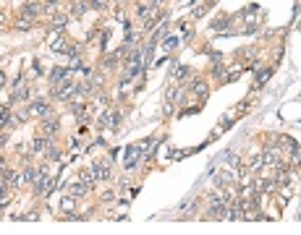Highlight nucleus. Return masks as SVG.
<instances>
[{"instance_id":"nucleus-1","label":"nucleus","mask_w":301,"mask_h":235,"mask_svg":"<svg viewBox=\"0 0 301 235\" xmlns=\"http://www.w3.org/2000/svg\"><path fill=\"white\" fill-rule=\"evenodd\" d=\"M76 84H79V81H74L71 76L63 78V81H58V84L50 86V97L58 99V102H71V99L76 97Z\"/></svg>"},{"instance_id":"nucleus-2","label":"nucleus","mask_w":301,"mask_h":235,"mask_svg":"<svg viewBox=\"0 0 301 235\" xmlns=\"http://www.w3.org/2000/svg\"><path fill=\"white\" fill-rule=\"evenodd\" d=\"M32 186H34V194L37 196H48L52 191V186H55V180L48 175V170L45 167H40L37 175H34V180H32Z\"/></svg>"},{"instance_id":"nucleus-3","label":"nucleus","mask_w":301,"mask_h":235,"mask_svg":"<svg viewBox=\"0 0 301 235\" xmlns=\"http://www.w3.org/2000/svg\"><path fill=\"white\" fill-rule=\"evenodd\" d=\"M26 110H29V118H37V120L52 115V107L45 97H37V99H32V102H26Z\"/></svg>"},{"instance_id":"nucleus-4","label":"nucleus","mask_w":301,"mask_h":235,"mask_svg":"<svg viewBox=\"0 0 301 235\" xmlns=\"http://www.w3.org/2000/svg\"><path fill=\"white\" fill-rule=\"evenodd\" d=\"M170 71V86H181V84H184V81L191 76V68L186 66V63H176V66H173V68H168Z\"/></svg>"},{"instance_id":"nucleus-5","label":"nucleus","mask_w":301,"mask_h":235,"mask_svg":"<svg viewBox=\"0 0 301 235\" xmlns=\"http://www.w3.org/2000/svg\"><path fill=\"white\" fill-rule=\"evenodd\" d=\"M142 162V147L139 144H134V147L126 149V155H123V170L129 173V170H136V165Z\"/></svg>"},{"instance_id":"nucleus-6","label":"nucleus","mask_w":301,"mask_h":235,"mask_svg":"<svg viewBox=\"0 0 301 235\" xmlns=\"http://www.w3.org/2000/svg\"><path fill=\"white\" fill-rule=\"evenodd\" d=\"M189 94H194V97H199V99L204 102V99H207V94H209V81H207L204 76L191 78V84H189Z\"/></svg>"},{"instance_id":"nucleus-7","label":"nucleus","mask_w":301,"mask_h":235,"mask_svg":"<svg viewBox=\"0 0 301 235\" xmlns=\"http://www.w3.org/2000/svg\"><path fill=\"white\" fill-rule=\"evenodd\" d=\"M97 123H100L97 128H118V125H121V113H118V110H110V107H105V113L100 115Z\"/></svg>"},{"instance_id":"nucleus-8","label":"nucleus","mask_w":301,"mask_h":235,"mask_svg":"<svg viewBox=\"0 0 301 235\" xmlns=\"http://www.w3.org/2000/svg\"><path fill=\"white\" fill-rule=\"evenodd\" d=\"M60 131V120H58V118L55 115H48V118H42V120H40V133H42V136H55V133Z\"/></svg>"},{"instance_id":"nucleus-9","label":"nucleus","mask_w":301,"mask_h":235,"mask_svg":"<svg viewBox=\"0 0 301 235\" xmlns=\"http://www.w3.org/2000/svg\"><path fill=\"white\" fill-rule=\"evenodd\" d=\"M280 162H283V159H280V152H278L275 147H264V149H262V167L275 170Z\"/></svg>"},{"instance_id":"nucleus-10","label":"nucleus","mask_w":301,"mask_h":235,"mask_svg":"<svg viewBox=\"0 0 301 235\" xmlns=\"http://www.w3.org/2000/svg\"><path fill=\"white\" fill-rule=\"evenodd\" d=\"M19 13H26V16H32L34 21L42 19V13H45V5H42V0H26V3L21 5V11Z\"/></svg>"},{"instance_id":"nucleus-11","label":"nucleus","mask_w":301,"mask_h":235,"mask_svg":"<svg viewBox=\"0 0 301 235\" xmlns=\"http://www.w3.org/2000/svg\"><path fill=\"white\" fill-rule=\"evenodd\" d=\"M272 71L275 66H264V68H254V89H262L267 81L272 78Z\"/></svg>"},{"instance_id":"nucleus-12","label":"nucleus","mask_w":301,"mask_h":235,"mask_svg":"<svg viewBox=\"0 0 301 235\" xmlns=\"http://www.w3.org/2000/svg\"><path fill=\"white\" fill-rule=\"evenodd\" d=\"M92 175H95V180H107L110 178V159H97L92 165Z\"/></svg>"},{"instance_id":"nucleus-13","label":"nucleus","mask_w":301,"mask_h":235,"mask_svg":"<svg viewBox=\"0 0 301 235\" xmlns=\"http://www.w3.org/2000/svg\"><path fill=\"white\" fill-rule=\"evenodd\" d=\"M231 24H233V19H231V16H228V13H220L215 21H209V29H212V32H217V34H220V32H231V29H233Z\"/></svg>"},{"instance_id":"nucleus-14","label":"nucleus","mask_w":301,"mask_h":235,"mask_svg":"<svg viewBox=\"0 0 301 235\" xmlns=\"http://www.w3.org/2000/svg\"><path fill=\"white\" fill-rule=\"evenodd\" d=\"M52 147V139L50 136H42V133H37L34 136V141H32V155H45Z\"/></svg>"},{"instance_id":"nucleus-15","label":"nucleus","mask_w":301,"mask_h":235,"mask_svg":"<svg viewBox=\"0 0 301 235\" xmlns=\"http://www.w3.org/2000/svg\"><path fill=\"white\" fill-rule=\"evenodd\" d=\"M87 11H89V3H87V0H71V8H68V16H71V19H84Z\"/></svg>"},{"instance_id":"nucleus-16","label":"nucleus","mask_w":301,"mask_h":235,"mask_svg":"<svg viewBox=\"0 0 301 235\" xmlns=\"http://www.w3.org/2000/svg\"><path fill=\"white\" fill-rule=\"evenodd\" d=\"M118 63H121V58L115 55V52H107V55H102L100 58V63H97V68L102 71V74H107V71H113Z\"/></svg>"},{"instance_id":"nucleus-17","label":"nucleus","mask_w":301,"mask_h":235,"mask_svg":"<svg viewBox=\"0 0 301 235\" xmlns=\"http://www.w3.org/2000/svg\"><path fill=\"white\" fill-rule=\"evenodd\" d=\"M71 76V66H55L50 71V76H48V81H50V86L52 84H58V81H63V78H68Z\"/></svg>"},{"instance_id":"nucleus-18","label":"nucleus","mask_w":301,"mask_h":235,"mask_svg":"<svg viewBox=\"0 0 301 235\" xmlns=\"http://www.w3.org/2000/svg\"><path fill=\"white\" fill-rule=\"evenodd\" d=\"M215 5V0H202L199 5L191 8V19H204V16L209 13V8Z\"/></svg>"},{"instance_id":"nucleus-19","label":"nucleus","mask_w":301,"mask_h":235,"mask_svg":"<svg viewBox=\"0 0 301 235\" xmlns=\"http://www.w3.org/2000/svg\"><path fill=\"white\" fill-rule=\"evenodd\" d=\"M68 110H71V113L76 115V120H79V118H89V105H87V102L81 105V99H71Z\"/></svg>"},{"instance_id":"nucleus-20","label":"nucleus","mask_w":301,"mask_h":235,"mask_svg":"<svg viewBox=\"0 0 301 235\" xmlns=\"http://www.w3.org/2000/svg\"><path fill=\"white\" fill-rule=\"evenodd\" d=\"M34 24H37V21H34L32 16H26V13H19V19H16V24H13V26H16V32H29Z\"/></svg>"},{"instance_id":"nucleus-21","label":"nucleus","mask_w":301,"mask_h":235,"mask_svg":"<svg viewBox=\"0 0 301 235\" xmlns=\"http://www.w3.org/2000/svg\"><path fill=\"white\" fill-rule=\"evenodd\" d=\"M68 21H71V16L68 13H52V21H50V26H52V29H66V26H68Z\"/></svg>"},{"instance_id":"nucleus-22","label":"nucleus","mask_w":301,"mask_h":235,"mask_svg":"<svg viewBox=\"0 0 301 235\" xmlns=\"http://www.w3.org/2000/svg\"><path fill=\"white\" fill-rule=\"evenodd\" d=\"M79 180H81V183H84V186L89 188V191H92V186L97 183V180H95V175H92V167H81V170H79Z\"/></svg>"},{"instance_id":"nucleus-23","label":"nucleus","mask_w":301,"mask_h":235,"mask_svg":"<svg viewBox=\"0 0 301 235\" xmlns=\"http://www.w3.org/2000/svg\"><path fill=\"white\" fill-rule=\"evenodd\" d=\"M11 105H0V131L8 128V120H11Z\"/></svg>"},{"instance_id":"nucleus-24","label":"nucleus","mask_w":301,"mask_h":235,"mask_svg":"<svg viewBox=\"0 0 301 235\" xmlns=\"http://www.w3.org/2000/svg\"><path fill=\"white\" fill-rule=\"evenodd\" d=\"M68 194L79 198V196H87V194H89V188L81 183V180H76V183H71V186H68Z\"/></svg>"},{"instance_id":"nucleus-25","label":"nucleus","mask_w":301,"mask_h":235,"mask_svg":"<svg viewBox=\"0 0 301 235\" xmlns=\"http://www.w3.org/2000/svg\"><path fill=\"white\" fill-rule=\"evenodd\" d=\"M160 44H162V50H165V52H173V50L181 44V39H178V37H162Z\"/></svg>"},{"instance_id":"nucleus-26","label":"nucleus","mask_w":301,"mask_h":235,"mask_svg":"<svg viewBox=\"0 0 301 235\" xmlns=\"http://www.w3.org/2000/svg\"><path fill=\"white\" fill-rule=\"evenodd\" d=\"M60 209H63V214H66V212H74V209H76V196H63V198H60Z\"/></svg>"},{"instance_id":"nucleus-27","label":"nucleus","mask_w":301,"mask_h":235,"mask_svg":"<svg viewBox=\"0 0 301 235\" xmlns=\"http://www.w3.org/2000/svg\"><path fill=\"white\" fill-rule=\"evenodd\" d=\"M246 167H249L251 173H259V170H262V152H259V155H254V157H249Z\"/></svg>"},{"instance_id":"nucleus-28","label":"nucleus","mask_w":301,"mask_h":235,"mask_svg":"<svg viewBox=\"0 0 301 235\" xmlns=\"http://www.w3.org/2000/svg\"><path fill=\"white\" fill-rule=\"evenodd\" d=\"M89 8H95V11H105L107 5H110V0H87Z\"/></svg>"},{"instance_id":"nucleus-29","label":"nucleus","mask_w":301,"mask_h":235,"mask_svg":"<svg viewBox=\"0 0 301 235\" xmlns=\"http://www.w3.org/2000/svg\"><path fill=\"white\" fill-rule=\"evenodd\" d=\"M257 32H259V21H254V19H251V21L241 29V34H257Z\"/></svg>"},{"instance_id":"nucleus-30","label":"nucleus","mask_w":301,"mask_h":235,"mask_svg":"<svg viewBox=\"0 0 301 235\" xmlns=\"http://www.w3.org/2000/svg\"><path fill=\"white\" fill-rule=\"evenodd\" d=\"M225 165H228V170H236L241 165V159H239V155H228L225 157Z\"/></svg>"},{"instance_id":"nucleus-31","label":"nucleus","mask_w":301,"mask_h":235,"mask_svg":"<svg viewBox=\"0 0 301 235\" xmlns=\"http://www.w3.org/2000/svg\"><path fill=\"white\" fill-rule=\"evenodd\" d=\"M100 42H102V50H105V47H107V42H110V29L100 32Z\"/></svg>"},{"instance_id":"nucleus-32","label":"nucleus","mask_w":301,"mask_h":235,"mask_svg":"<svg viewBox=\"0 0 301 235\" xmlns=\"http://www.w3.org/2000/svg\"><path fill=\"white\" fill-rule=\"evenodd\" d=\"M136 13H139V16H142V19H144V16H147V13H150V5H144V3H142V5H136Z\"/></svg>"},{"instance_id":"nucleus-33","label":"nucleus","mask_w":301,"mask_h":235,"mask_svg":"<svg viewBox=\"0 0 301 235\" xmlns=\"http://www.w3.org/2000/svg\"><path fill=\"white\" fill-rule=\"evenodd\" d=\"M32 74H34V76H42V66H40V60H34V68H32Z\"/></svg>"},{"instance_id":"nucleus-34","label":"nucleus","mask_w":301,"mask_h":235,"mask_svg":"<svg viewBox=\"0 0 301 235\" xmlns=\"http://www.w3.org/2000/svg\"><path fill=\"white\" fill-rule=\"evenodd\" d=\"M95 37H100V32H97V29H92V32H89V34H87V42H92ZM87 42H84V44H87Z\"/></svg>"},{"instance_id":"nucleus-35","label":"nucleus","mask_w":301,"mask_h":235,"mask_svg":"<svg viewBox=\"0 0 301 235\" xmlns=\"http://www.w3.org/2000/svg\"><path fill=\"white\" fill-rule=\"evenodd\" d=\"M8 139H11V136H8V128H5V131H3V136H0V147H5Z\"/></svg>"},{"instance_id":"nucleus-36","label":"nucleus","mask_w":301,"mask_h":235,"mask_svg":"<svg viewBox=\"0 0 301 235\" xmlns=\"http://www.w3.org/2000/svg\"><path fill=\"white\" fill-rule=\"evenodd\" d=\"M113 196H115L113 191H102V201H113Z\"/></svg>"},{"instance_id":"nucleus-37","label":"nucleus","mask_w":301,"mask_h":235,"mask_svg":"<svg viewBox=\"0 0 301 235\" xmlns=\"http://www.w3.org/2000/svg\"><path fill=\"white\" fill-rule=\"evenodd\" d=\"M8 191H11V188H8V183H3V180H0V196H5Z\"/></svg>"},{"instance_id":"nucleus-38","label":"nucleus","mask_w":301,"mask_h":235,"mask_svg":"<svg viewBox=\"0 0 301 235\" xmlns=\"http://www.w3.org/2000/svg\"><path fill=\"white\" fill-rule=\"evenodd\" d=\"M5 81H8V78H5V74H3V71H0V89L5 86Z\"/></svg>"},{"instance_id":"nucleus-39","label":"nucleus","mask_w":301,"mask_h":235,"mask_svg":"<svg viewBox=\"0 0 301 235\" xmlns=\"http://www.w3.org/2000/svg\"><path fill=\"white\" fill-rule=\"evenodd\" d=\"M3 21H5V16H3V13H0V26H3Z\"/></svg>"},{"instance_id":"nucleus-40","label":"nucleus","mask_w":301,"mask_h":235,"mask_svg":"<svg viewBox=\"0 0 301 235\" xmlns=\"http://www.w3.org/2000/svg\"><path fill=\"white\" fill-rule=\"evenodd\" d=\"M118 3H126V0H118Z\"/></svg>"}]
</instances>
